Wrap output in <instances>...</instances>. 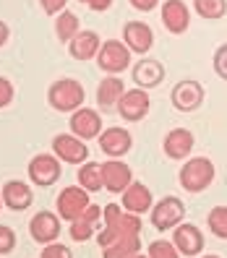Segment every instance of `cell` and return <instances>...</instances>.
<instances>
[{"label": "cell", "mask_w": 227, "mask_h": 258, "mask_svg": "<svg viewBox=\"0 0 227 258\" xmlns=\"http://www.w3.org/2000/svg\"><path fill=\"white\" fill-rule=\"evenodd\" d=\"M47 102L55 112H76L79 107H84L86 102V92L84 86L76 79H58L50 89H47Z\"/></svg>", "instance_id": "6da1fadb"}, {"label": "cell", "mask_w": 227, "mask_h": 258, "mask_svg": "<svg viewBox=\"0 0 227 258\" xmlns=\"http://www.w3.org/2000/svg\"><path fill=\"white\" fill-rule=\"evenodd\" d=\"M214 162L209 157H188L186 164L180 167V185L188 193H204L211 183H214Z\"/></svg>", "instance_id": "7a4b0ae2"}, {"label": "cell", "mask_w": 227, "mask_h": 258, "mask_svg": "<svg viewBox=\"0 0 227 258\" xmlns=\"http://www.w3.org/2000/svg\"><path fill=\"white\" fill-rule=\"evenodd\" d=\"M131 50H128V44L126 42H120V39H107V42H102V47L97 52V66L107 73V76H118V73H123L131 68Z\"/></svg>", "instance_id": "3957f363"}, {"label": "cell", "mask_w": 227, "mask_h": 258, "mask_svg": "<svg viewBox=\"0 0 227 258\" xmlns=\"http://www.w3.org/2000/svg\"><path fill=\"white\" fill-rule=\"evenodd\" d=\"M183 219H186V204L180 199H175V196H164V199H159L151 206V224L159 232L175 230Z\"/></svg>", "instance_id": "277c9868"}, {"label": "cell", "mask_w": 227, "mask_h": 258, "mask_svg": "<svg viewBox=\"0 0 227 258\" xmlns=\"http://www.w3.org/2000/svg\"><path fill=\"white\" fill-rule=\"evenodd\" d=\"M149 110H151V99H149V92L141 86L126 89V94L118 102V115L126 123H139V120H144L149 115Z\"/></svg>", "instance_id": "5b68a950"}, {"label": "cell", "mask_w": 227, "mask_h": 258, "mask_svg": "<svg viewBox=\"0 0 227 258\" xmlns=\"http://www.w3.org/2000/svg\"><path fill=\"white\" fill-rule=\"evenodd\" d=\"M89 190H84L81 185H71V188H63L58 193V217L60 219H66V222H73V219H79L84 211L89 209Z\"/></svg>", "instance_id": "8992f818"}, {"label": "cell", "mask_w": 227, "mask_h": 258, "mask_svg": "<svg viewBox=\"0 0 227 258\" xmlns=\"http://www.w3.org/2000/svg\"><path fill=\"white\" fill-rule=\"evenodd\" d=\"M52 154L66 164H84L89 159V146L76 133H58L52 139Z\"/></svg>", "instance_id": "52a82bcc"}, {"label": "cell", "mask_w": 227, "mask_h": 258, "mask_svg": "<svg viewBox=\"0 0 227 258\" xmlns=\"http://www.w3.org/2000/svg\"><path fill=\"white\" fill-rule=\"evenodd\" d=\"M204 86L199 81H193V79H183V81H178L175 89L170 92V99H173V107L178 112H196L204 104Z\"/></svg>", "instance_id": "ba28073f"}, {"label": "cell", "mask_w": 227, "mask_h": 258, "mask_svg": "<svg viewBox=\"0 0 227 258\" xmlns=\"http://www.w3.org/2000/svg\"><path fill=\"white\" fill-rule=\"evenodd\" d=\"M60 172H63V167H60V159L55 154H37L29 162V180L34 185H42V188L55 185L60 180Z\"/></svg>", "instance_id": "9c48e42d"}, {"label": "cell", "mask_w": 227, "mask_h": 258, "mask_svg": "<svg viewBox=\"0 0 227 258\" xmlns=\"http://www.w3.org/2000/svg\"><path fill=\"white\" fill-rule=\"evenodd\" d=\"M159 19L170 34H186L191 26V11L183 0H164L159 8Z\"/></svg>", "instance_id": "30bf717a"}, {"label": "cell", "mask_w": 227, "mask_h": 258, "mask_svg": "<svg viewBox=\"0 0 227 258\" xmlns=\"http://www.w3.org/2000/svg\"><path fill=\"white\" fill-rule=\"evenodd\" d=\"M131 146H133V136L120 125H112V128L99 133V149H102V154H107L110 159L126 157L131 151Z\"/></svg>", "instance_id": "8fae6325"}, {"label": "cell", "mask_w": 227, "mask_h": 258, "mask_svg": "<svg viewBox=\"0 0 227 258\" xmlns=\"http://www.w3.org/2000/svg\"><path fill=\"white\" fill-rule=\"evenodd\" d=\"M102 131H104V125H102V117L97 110L79 107L76 112H71V133H76L79 139H84V141L99 139Z\"/></svg>", "instance_id": "7c38bea8"}, {"label": "cell", "mask_w": 227, "mask_h": 258, "mask_svg": "<svg viewBox=\"0 0 227 258\" xmlns=\"http://www.w3.org/2000/svg\"><path fill=\"white\" fill-rule=\"evenodd\" d=\"M193 133L188 128H173L167 136H164V141H162V149H164V157L173 159V162H183L191 157V151H193Z\"/></svg>", "instance_id": "4fadbf2b"}, {"label": "cell", "mask_w": 227, "mask_h": 258, "mask_svg": "<svg viewBox=\"0 0 227 258\" xmlns=\"http://www.w3.org/2000/svg\"><path fill=\"white\" fill-rule=\"evenodd\" d=\"M123 42L128 44V50L133 55H146L154 47V32L144 21H128L123 26Z\"/></svg>", "instance_id": "5bb4252c"}, {"label": "cell", "mask_w": 227, "mask_h": 258, "mask_svg": "<svg viewBox=\"0 0 227 258\" xmlns=\"http://www.w3.org/2000/svg\"><path fill=\"white\" fill-rule=\"evenodd\" d=\"M29 232L39 242V245H47L60 237V217L52 211H37L29 222Z\"/></svg>", "instance_id": "9a60e30c"}, {"label": "cell", "mask_w": 227, "mask_h": 258, "mask_svg": "<svg viewBox=\"0 0 227 258\" xmlns=\"http://www.w3.org/2000/svg\"><path fill=\"white\" fill-rule=\"evenodd\" d=\"M102 180H104V190L110 193H123L133 183V172L126 162L120 159H107L102 164Z\"/></svg>", "instance_id": "2e32d148"}, {"label": "cell", "mask_w": 227, "mask_h": 258, "mask_svg": "<svg viewBox=\"0 0 227 258\" xmlns=\"http://www.w3.org/2000/svg\"><path fill=\"white\" fill-rule=\"evenodd\" d=\"M123 196V201H120V206H123L126 211H131V214H146V211H151V206H154V199H151V190L139 183V180H133V183L120 193Z\"/></svg>", "instance_id": "e0dca14e"}, {"label": "cell", "mask_w": 227, "mask_h": 258, "mask_svg": "<svg viewBox=\"0 0 227 258\" xmlns=\"http://www.w3.org/2000/svg\"><path fill=\"white\" fill-rule=\"evenodd\" d=\"M164 81V66L154 57H141L139 63L133 66V84L141 89H157Z\"/></svg>", "instance_id": "ac0fdd59"}, {"label": "cell", "mask_w": 227, "mask_h": 258, "mask_svg": "<svg viewBox=\"0 0 227 258\" xmlns=\"http://www.w3.org/2000/svg\"><path fill=\"white\" fill-rule=\"evenodd\" d=\"M175 248L180 250V255H199L204 250V235L196 224H183L180 222L175 227V235H173Z\"/></svg>", "instance_id": "d6986e66"}, {"label": "cell", "mask_w": 227, "mask_h": 258, "mask_svg": "<svg viewBox=\"0 0 227 258\" xmlns=\"http://www.w3.org/2000/svg\"><path fill=\"white\" fill-rule=\"evenodd\" d=\"M0 196H3V204L11 211H24L34 201V193H32V188H29V183H24V180H8V183L3 185V190H0Z\"/></svg>", "instance_id": "ffe728a7"}, {"label": "cell", "mask_w": 227, "mask_h": 258, "mask_svg": "<svg viewBox=\"0 0 227 258\" xmlns=\"http://www.w3.org/2000/svg\"><path fill=\"white\" fill-rule=\"evenodd\" d=\"M126 94V84L118 79V76H104L97 86V104L102 112H112L118 110V102L120 97Z\"/></svg>", "instance_id": "44dd1931"}, {"label": "cell", "mask_w": 227, "mask_h": 258, "mask_svg": "<svg viewBox=\"0 0 227 258\" xmlns=\"http://www.w3.org/2000/svg\"><path fill=\"white\" fill-rule=\"evenodd\" d=\"M99 47H102V39H99L97 32H92V29H81V32L68 42V52L76 60H92V57H97Z\"/></svg>", "instance_id": "7402d4cb"}, {"label": "cell", "mask_w": 227, "mask_h": 258, "mask_svg": "<svg viewBox=\"0 0 227 258\" xmlns=\"http://www.w3.org/2000/svg\"><path fill=\"white\" fill-rule=\"evenodd\" d=\"M102 219V206H94V204H89V209L84 211V214L79 219H73L71 222V237L76 242H84L89 240L94 232H97V224Z\"/></svg>", "instance_id": "603a6c76"}, {"label": "cell", "mask_w": 227, "mask_h": 258, "mask_svg": "<svg viewBox=\"0 0 227 258\" xmlns=\"http://www.w3.org/2000/svg\"><path fill=\"white\" fill-rule=\"evenodd\" d=\"M141 250V240L139 235H126V237H118L115 242L102 248V258H131Z\"/></svg>", "instance_id": "cb8c5ba5"}, {"label": "cell", "mask_w": 227, "mask_h": 258, "mask_svg": "<svg viewBox=\"0 0 227 258\" xmlns=\"http://www.w3.org/2000/svg\"><path fill=\"white\" fill-rule=\"evenodd\" d=\"M79 32H81V19L73 11H60L55 16V34L63 44H68Z\"/></svg>", "instance_id": "d4e9b609"}, {"label": "cell", "mask_w": 227, "mask_h": 258, "mask_svg": "<svg viewBox=\"0 0 227 258\" xmlns=\"http://www.w3.org/2000/svg\"><path fill=\"white\" fill-rule=\"evenodd\" d=\"M79 185H81L84 190H89V193L102 190V188H104V180H102V164L86 159V162L79 167Z\"/></svg>", "instance_id": "484cf974"}, {"label": "cell", "mask_w": 227, "mask_h": 258, "mask_svg": "<svg viewBox=\"0 0 227 258\" xmlns=\"http://www.w3.org/2000/svg\"><path fill=\"white\" fill-rule=\"evenodd\" d=\"M193 8L201 19L217 21L227 13V0H193Z\"/></svg>", "instance_id": "4316f807"}, {"label": "cell", "mask_w": 227, "mask_h": 258, "mask_svg": "<svg viewBox=\"0 0 227 258\" xmlns=\"http://www.w3.org/2000/svg\"><path fill=\"white\" fill-rule=\"evenodd\" d=\"M206 227L211 230V235L227 240V206H214L206 214Z\"/></svg>", "instance_id": "83f0119b"}, {"label": "cell", "mask_w": 227, "mask_h": 258, "mask_svg": "<svg viewBox=\"0 0 227 258\" xmlns=\"http://www.w3.org/2000/svg\"><path fill=\"white\" fill-rule=\"evenodd\" d=\"M104 227H107V224H104ZM115 230L120 232V237L139 235L141 232V217L139 214H131V211H123V217H120V222L115 224Z\"/></svg>", "instance_id": "f1b7e54d"}, {"label": "cell", "mask_w": 227, "mask_h": 258, "mask_svg": "<svg viewBox=\"0 0 227 258\" xmlns=\"http://www.w3.org/2000/svg\"><path fill=\"white\" fill-rule=\"evenodd\" d=\"M149 258H180V250L170 240H154L149 245Z\"/></svg>", "instance_id": "f546056e"}, {"label": "cell", "mask_w": 227, "mask_h": 258, "mask_svg": "<svg viewBox=\"0 0 227 258\" xmlns=\"http://www.w3.org/2000/svg\"><path fill=\"white\" fill-rule=\"evenodd\" d=\"M39 258H73V253H71L68 245H63V242H47V245L42 248Z\"/></svg>", "instance_id": "4dcf8cb0"}, {"label": "cell", "mask_w": 227, "mask_h": 258, "mask_svg": "<svg viewBox=\"0 0 227 258\" xmlns=\"http://www.w3.org/2000/svg\"><path fill=\"white\" fill-rule=\"evenodd\" d=\"M13 248H16V232L8 224H0V255L11 253Z\"/></svg>", "instance_id": "1f68e13d"}, {"label": "cell", "mask_w": 227, "mask_h": 258, "mask_svg": "<svg viewBox=\"0 0 227 258\" xmlns=\"http://www.w3.org/2000/svg\"><path fill=\"white\" fill-rule=\"evenodd\" d=\"M214 73L227 81V42L219 44L217 52H214Z\"/></svg>", "instance_id": "d6a6232c"}, {"label": "cell", "mask_w": 227, "mask_h": 258, "mask_svg": "<svg viewBox=\"0 0 227 258\" xmlns=\"http://www.w3.org/2000/svg\"><path fill=\"white\" fill-rule=\"evenodd\" d=\"M123 206H118V204H110V206H104L102 209V219H104V224L107 227H115L118 222H120V217H123Z\"/></svg>", "instance_id": "836d02e7"}, {"label": "cell", "mask_w": 227, "mask_h": 258, "mask_svg": "<svg viewBox=\"0 0 227 258\" xmlns=\"http://www.w3.org/2000/svg\"><path fill=\"white\" fill-rule=\"evenodd\" d=\"M13 94H16V89H13V84L6 79V76H0V110L8 107V104L13 102Z\"/></svg>", "instance_id": "e575fe53"}, {"label": "cell", "mask_w": 227, "mask_h": 258, "mask_svg": "<svg viewBox=\"0 0 227 258\" xmlns=\"http://www.w3.org/2000/svg\"><path fill=\"white\" fill-rule=\"evenodd\" d=\"M66 3L68 0H39V6L47 16H58L60 11H66Z\"/></svg>", "instance_id": "d590c367"}, {"label": "cell", "mask_w": 227, "mask_h": 258, "mask_svg": "<svg viewBox=\"0 0 227 258\" xmlns=\"http://www.w3.org/2000/svg\"><path fill=\"white\" fill-rule=\"evenodd\" d=\"M128 3H131V8H136V11L149 13V11H154V8L159 6V0H128Z\"/></svg>", "instance_id": "8d00e7d4"}, {"label": "cell", "mask_w": 227, "mask_h": 258, "mask_svg": "<svg viewBox=\"0 0 227 258\" xmlns=\"http://www.w3.org/2000/svg\"><path fill=\"white\" fill-rule=\"evenodd\" d=\"M81 3H84L86 8H92V11L102 13V11H107V8L112 6V0H81Z\"/></svg>", "instance_id": "74e56055"}, {"label": "cell", "mask_w": 227, "mask_h": 258, "mask_svg": "<svg viewBox=\"0 0 227 258\" xmlns=\"http://www.w3.org/2000/svg\"><path fill=\"white\" fill-rule=\"evenodd\" d=\"M8 37H11V29H8V24L6 21H0V47L8 42Z\"/></svg>", "instance_id": "f35d334b"}, {"label": "cell", "mask_w": 227, "mask_h": 258, "mask_svg": "<svg viewBox=\"0 0 227 258\" xmlns=\"http://www.w3.org/2000/svg\"><path fill=\"white\" fill-rule=\"evenodd\" d=\"M131 258H149V255H141V253H136V255H131Z\"/></svg>", "instance_id": "ab89813d"}, {"label": "cell", "mask_w": 227, "mask_h": 258, "mask_svg": "<svg viewBox=\"0 0 227 258\" xmlns=\"http://www.w3.org/2000/svg\"><path fill=\"white\" fill-rule=\"evenodd\" d=\"M201 258H219V255H201Z\"/></svg>", "instance_id": "60d3db41"}, {"label": "cell", "mask_w": 227, "mask_h": 258, "mask_svg": "<svg viewBox=\"0 0 227 258\" xmlns=\"http://www.w3.org/2000/svg\"><path fill=\"white\" fill-rule=\"evenodd\" d=\"M0 209H3V196H0Z\"/></svg>", "instance_id": "b9f144b4"}]
</instances>
